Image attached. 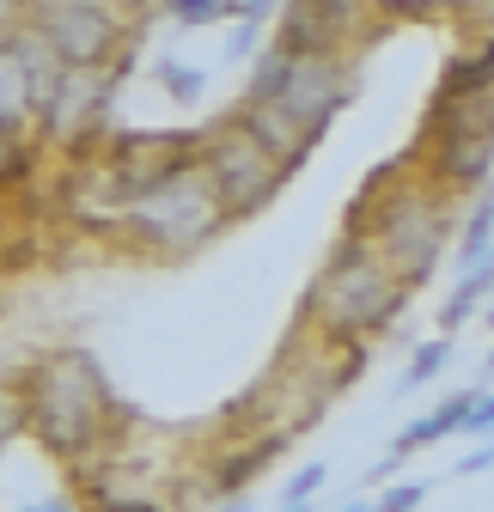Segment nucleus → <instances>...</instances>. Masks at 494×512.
I'll return each mask as SVG.
<instances>
[{
    "instance_id": "15",
    "label": "nucleus",
    "mask_w": 494,
    "mask_h": 512,
    "mask_svg": "<svg viewBox=\"0 0 494 512\" xmlns=\"http://www.w3.org/2000/svg\"><path fill=\"white\" fill-rule=\"evenodd\" d=\"M476 92H488V49L452 55V61H446V80H440L434 98H476Z\"/></svg>"
},
{
    "instance_id": "10",
    "label": "nucleus",
    "mask_w": 494,
    "mask_h": 512,
    "mask_svg": "<svg viewBox=\"0 0 494 512\" xmlns=\"http://www.w3.org/2000/svg\"><path fill=\"white\" fill-rule=\"evenodd\" d=\"M226 122H232V128H238V135L251 141V147H263V153H269L287 177H293L305 159H312V141H305L299 128H293L275 104H263V98H238V110H232Z\"/></svg>"
},
{
    "instance_id": "20",
    "label": "nucleus",
    "mask_w": 494,
    "mask_h": 512,
    "mask_svg": "<svg viewBox=\"0 0 494 512\" xmlns=\"http://www.w3.org/2000/svg\"><path fill=\"white\" fill-rule=\"evenodd\" d=\"M427 500V482H391L379 500H373V512H415Z\"/></svg>"
},
{
    "instance_id": "5",
    "label": "nucleus",
    "mask_w": 494,
    "mask_h": 512,
    "mask_svg": "<svg viewBox=\"0 0 494 512\" xmlns=\"http://www.w3.org/2000/svg\"><path fill=\"white\" fill-rule=\"evenodd\" d=\"M19 19L68 74H104L129 37V13H116L110 0H25Z\"/></svg>"
},
{
    "instance_id": "14",
    "label": "nucleus",
    "mask_w": 494,
    "mask_h": 512,
    "mask_svg": "<svg viewBox=\"0 0 494 512\" xmlns=\"http://www.w3.org/2000/svg\"><path fill=\"white\" fill-rule=\"evenodd\" d=\"M488 244H494V202H488V189L470 202V220H464V232H458V269H476V263H488Z\"/></svg>"
},
{
    "instance_id": "8",
    "label": "nucleus",
    "mask_w": 494,
    "mask_h": 512,
    "mask_svg": "<svg viewBox=\"0 0 494 512\" xmlns=\"http://www.w3.org/2000/svg\"><path fill=\"white\" fill-rule=\"evenodd\" d=\"M116 80H122V68H104V74H61V86H55L49 104L37 110V128H43L55 147H68L74 159L92 153V141L110 128Z\"/></svg>"
},
{
    "instance_id": "23",
    "label": "nucleus",
    "mask_w": 494,
    "mask_h": 512,
    "mask_svg": "<svg viewBox=\"0 0 494 512\" xmlns=\"http://www.w3.org/2000/svg\"><path fill=\"white\" fill-rule=\"evenodd\" d=\"M208 512H251L244 500H208Z\"/></svg>"
},
{
    "instance_id": "16",
    "label": "nucleus",
    "mask_w": 494,
    "mask_h": 512,
    "mask_svg": "<svg viewBox=\"0 0 494 512\" xmlns=\"http://www.w3.org/2000/svg\"><path fill=\"white\" fill-rule=\"evenodd\" d=\"M153 80L177 98V110H196V104H202V92H208V74H202V68H190V61H153Z\"/></svg>"
},
{
    "instance_id": "11",
    "label": "nucleus",
    "mask_w": 494,
    "mask_h": 512,
    "mask_svg": "<svg viewBox=\"0 0 494 512\" xmlns=\"http://www.w3.org/2000/svg\"><path fill=\"white\" fill-rule=\"evenodd\" d=\"M86 506L92 512H171L153 488L122 482V470H92L86 476Z\"/></svg>"
},
{
    "instance_id": "21",
    "label": "nucleus",
    "mask_w": 494,
    "mask_h": 512,
    "mask_svg": "<svg viewBox=\"0 0 494 512\" xmlns=\"http://www.w3.org/2000/svg\"><path fill=\"white\" fill-rule=\"evenodd\" d=\"M458 470H464V476H482V470H488V439H476V452H464Z\"/></svg>"
},
{
    "instance_id": "25",
    "label": "nucleus",
    "mask_w": 494,
    "mask_h": 512,
    "mask_svg": "<svg viewBox=\"0 0 494 512\" xmlns=\"http://www.w3.org/2000/svg\"><path fill=\"white\" fill-rule=\"evenodd\" d=\"M342 512H373V506H360V500H354V506H342Z\"/></svg>"
},
{
    "instance_id": "22",
    "label": "nucleus",
    "mask_w": 494,
    "mask_h": 512,
    "mask_svg": "<svg viewBox=\"0 0 494 512\" xmlns=\"http://www.w3.org/2000/svg\"><path fill=\"white\" fill-rule=\"evenodd\" d=\"M19 512H74V506H68V500H25Z\"/></svg>"
},
{
    "instance_id": "24",
    "label": "nucleus",
    "mask_w": 494,
    "mask_h": 512,
    "mask_svg": "<svg viewBox=\"0 0 494 512\" xmlns=\"http://www.w3.org/2000/svg\"><path fill=\"white\" fill-rule=\"evenodd\" d=\"M116 13H135V7H159V0H110Z\"/></svg>"
},
{
    "instance_id": "18",
    "label": "nucleus",
    "mask_w": 494,
    "mask_h": 512,
    "mask_svg": "<svg viewBox=\"0 0 494 512\" xmlns=\"http://www.w3.org/2000/svg\"><path fill=\"white\" fill-rule=\"evenodd\" d=\"M446 366H452V342H421L415 360H409V372H403V384H409V391H415V384H434Z\"/></svg>"
},
{
    "instance_id": "4",
    "label": "nucleus",
    "mask_w": 494,
    "mask_h": 512,
    "mask_svg": "<svg viewBox=\"0 0 494 512\" xmlns=\"http://www.w3.org/2000/svg\"><path fill=\"white\" fill-rule=\"evenodd\" d=\"M220 226H226V214L214 202V189H208L196 153L177 159L171 171H159L153 183H141L135 196H129V208H122V220H116L122 238L141 244V250H153V256H190Z\"/></svg>"
},
{
    "instance_id": "6",
    "label": "nucleus",
    "mask_w": 494,
    "mask_h": 512,
    "mask_svg": "<svg viewBox=\"0 0 494 512\" xmlns=\"http://www.w3.org/2000/svg\"><path fill=\"white\" fill-rule=\"evenodd\" d=\"M196 165H202V177H208V189H214V202H220L226 220H251V214H263V208L281 196V189H287V171H281L263 147L244 141L232 122H208V128H202Z\"/></svg>"
},
{
    "instance_id": "26",
    "label": "nucleus",
    "mask_w": 494,
    "mask_h": 512,
    "mask_svg": "<svg viewBox=\"0 0 494 512\" xmlns=\"http://www.w3.org/2000/svg\"><path fill=\"white\" fill-rule=\"evenodd\" d=\"M281 512H312V506H281Z\"/></svg>"
},
{
    "instance_id": "12",
    "label": "nucleus",
    "mask_w": 494,
    "mask_h": 512,
    "mask_svg": "<svg viewBox=\"0 0 494 512\" xmlns=\"http://www.w3.org/2000/svg\"><path fill=\"white\" fill-rule=\"evenodd\" d=\"M281 445H287V433H257L251 445H244V452H226V458H214V494H238L244 482H251L257 470H269V458L281 452Z\"/></svg>"
},
{
    "instance_id": "17",
    "label": "nucleus",
    "mask_w": 494,
    "mask_h": 512,
    "mask_svg": "<svg viewBox=\"0 0 494 512\" xmlns=\"http://www.w3.org/2000/svg\"><path fill=\"white\" fill-rule=\"evenodd\" d=\"M165 7V19L171 25H183V31H202V25H220V19H232L238 13V0H159Z\"/></svg>"
},
{
    "instance_id": "2",
    "label": "nucleus",
    "mask_w": 494,
    "mask_h": 512,
    "mask_svg": "<svg viewBox=\"0 0 494 512\" xmlns=\"http://www.w3.org/2000/svg\"><path fill=\"white\" fill-rule=\"evenodd\" d=\"M25 427L37 433V445L49 458H98L104 452V439L116 427V397H110V384L98 372L92 354L80 348H55L43 354L31 372H25Z\"/></svg>"
},
{
    "instance_id": "3",
    "label": "nucleus",
    "mask_w": 494,
    "mask_h": 512,
    "mask_svg": "<svg viewBox=\"0 0 494 512\" xmlns=\"http://www.w3.org/2000/svg\"><path fill=\"white\" fill-rule=\"evenodd\" d=\"M409 305V287L373 256L366 232H342L324 275L312 281V299H305V317L330 336V342H366V336H385Z\"/></svg>"
},
{
    "instance_id": "13",
    "label": "nucleus",
    "mask_w": 494,
    "mask_h": 512,
    "mask_svg": "<svg viewBox=\"0 0 494 512\" xmlns=\"http://www.w3.org/2000/svg\"><path fill=\"white\" fill-rule=\"evenodd\" d=\"M488 281H494V275H488V263H476V269H464V275H458L452 299L440 305V330H464V324H470V317L488 305Z\"/></svg>"
},
{
    "instance_id": "7",
    "label": "nucleus",
    "mask_w": 494,
    "mask_h": 512,
    "mask_svg": "<svg viewBox=\"0 0 494 512\" xmlns=\"http://www.w3.org/2000/svg\"><path fill=\"white\" fill-rule=\"evenodd\" d=\"M348 98H354V74L342 68V55H287L281 80H275V92L263 104H275L299 135L318 147L330 135L336 110H348Z\"/></svg>"
},
{
    "instance_id": "1",
    "label": "nucleus",
    "mask_w": 494,
    "mask_h": 512,
    "mask_svg": "<svg viewBox=\"0 0 494 512\" xmlns=\"http://www.w3.org/2000/svg\"><path fill=\"white\" fill-rule=\"evenodd\" d=\"M354 232H366L379 263L415 293L434 281L440 256H446V232H452V196H440L434 183L409 177V165H391L385 177L366 183V196L348 220Z\"/></svg>"
},
{
    "instance_id": "9",
    "label": "nucleus",
    "mask_w": 494,
    "mask_h": 512,
    "mask_svg": "<svg viewBox=\"0 0 494 512\" xmlns=\"http://www.w3.org/2000/svg\"><path fill=\"white\" fill-rule=\"evenodd\" d=\"M494 171V141L488 128H440L427 135V159H421V183H434L440 196H482Z\"/></svg>"
},
{
    "instance_id": "19",
    "label": "nucleus",
    "mask_w": 494,
    "mask_h": 512,
    "mask_svg": "<svg viewBox=\"0 0 494 512\" xmlns=\"http://www.w3.org/2000/svg\"><path fill=\"white\" fill-rule=\"evenodd\" d=\"M330 482V470L324 464H305V470H293L287 476V488H281V506H312V494Z\"/></svg>"
}]
</instances>
